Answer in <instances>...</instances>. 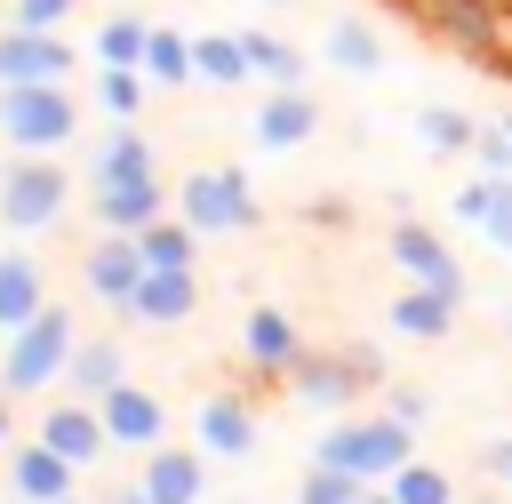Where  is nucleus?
Segmentation results:
<instances>
[{"instance_id":"17","label":"nucleus","mask_w":512,"mask_h":504,"mask_svg":"<svg viewBox=\"0 0 512 504\" xmlns=\"http://www.w3.org/2000/svg\"><path fill=\"white\" fill-rule=\"evenodd\" d=\"M40 440H48L56 456H72V464H96V456L112 448L104 408H96V400H80V392H72V400H56V408L40 416Z\"/></svg>"},{"instance_id":"22","label":"nucleus","mask_w":512,"mask_h":504,"mask_svg":"<svg viewBox=\"0 0 512 504\" xmlns=\"http://www.w3.org/2000/svg\"><path fill=\"white\" fill-rule=\"evenodd\" d=\"M144 488H152V504H200L208 496V464L192 456V448H144Z\"/></svg>"},{"instance_id":"8","label":"nucleus","mask_w":512,"mask_h":504,"mask_svg":"<svg viewBox=\"0 0 512 504\" xmlns=\"http://www.w3.org/2000/svg\"><path fill=\"white\" fill-rule=\"evenodd\" d=\"M248 136H256V152H304L320 136V96L304 80L296 88H264L256 112H248Z\"/></svg>"},{"instance_id":"16","label":"nucleus","mask_w":512,"mask_h":504,"mask_svg":"<svg viewBox=\"0 0 512 504\" xmlns=\"http://www.w3.org/2000/svg\"><path fill=\"white\" fill-rule=\"evenodd\" d=\"M96 408H104V432H112V448H160V440H168V408H160L144 384H112Z\"/></svg>"},{"instance_id":"2","label":"nucleus","mask_w":512,"mask_h":504,"mask_svg":"<svg viewBox=\"0 0 512 504\" xmlns=\"http://www.w3.org/2000/svg\"><path fill=\"white\" fill-rule=\"evenodd\" d=\"M176 216H184L200 240H232V232H256V224H264L256 184H248L240 160H208V168H192V176L176 184Z\"/></svg>"},{"instance_id":"39","label":"nucleus","mask_w":512,"mask_h":504,"mask_svg":"<svg viewBox=\"0 0 512 504\" xmlns=\"http://www.w3.org/2000/svg\"><path fill=\"white\" fill-rule=\"evenodd\" d=\"M112 504H152V488H144V480H120V488H112Z\"/></svg>"},{"instance_id":"45","label":"nucleus","mask_w":512,"mask_h":504,"mask_svg":"<svg viewBox=\"0 0 512 504\" xmlns=\"http://www.w3.org/2000/svg\"><path fill=\"white\" fill-rule=\"evenodd\" d=\"M0 24H8V0H0Z\"/></svg>"},{"instance_id":"47","label":"nucleus","mask_w":512,"mask_h":504,"mask_svg":"<svg viewBox=\"0 0 512 504\" xmlns=\"http://www.w3.org/2000/svg\"><path fill=\"white\" fill-rule=\"evenodd\" d=\"M504 320H512V312H504Z\"/></svg>"},{"instance_id":"13","label":"nucleus","mask_w":512,"mask_h":504,"mask_svg":"<svg viewBox=\"0 0 512 504\" xmlns=\"http://www.w3.org/2000/svg\"><path fill=\"white\" fill-rule=\"evenodd\" d=\"M240 360H248L256 376H280V384H288V368L304 360L296 320H288L280 304H248V320H240Z\"/></svg>"},{"instance_id":"35","label":"nucleus","mask_w":512,"mask_h":504,"mask_svg":"<svg viewBox=\"0 0 512 504\" xmlns=\"http://www.w3.org/2000/svg\"><path fill=\"white\" fill-rule=\"evenodd\" d=\"M80 16V0H8V24H24V32H64Z\"/></svg>"},{"instance_id":"12","label":"nucleus","mask_w":512,"mask_h":504,"mask_svg":"<svg viewBox=\"0 0 512 504\" xmlns=\"http://www.w3.org/2000/svg\"><path fill=\"white\" fill-rule=\"evenodd\" d=\"M192 312H200V264H176V272L152 264L128 296V320H144V328H184Z\"/></svg>"},{"instance_id":"41","label":"nucleus","mask_w":512,"mask_h":504,"mask_svg":"<svg viewBox=\"0 0 512 504\" xmlns=\"http://www.w3.org/2000/svg\"><path fill=\"white\" fill-rule=\"evenodd\" d=\"M0 456H8V400H0Z\"/></svg>"},{"instance_id":"37","label":"nucleus","mask_w":512,"mask_h":504,"mask_svg":"<svg viewBox=\"0 0 512 504\" xmlns=\"http://www.w3.org/2000/svg\"><path fill=\"white\" fill-rule=\"evenodd\" d=\"M384 416H400V424H424V416H432V400H424L416 384H392V392H384Z\"/></svg>"},{"instance_id":"29","label":"nucleus","mask_w":512,"mask_h":504,"mask_svg":"<svg viewBox=\"0 0 512 504\" xmlns=\"http://www.w3.org/2000/svg\"><path fill=\"white\" fill-rule=\"evenodd\" d=\"M152 96H160V88H152L144 64H96V112H104V120H144Z\"/></svg>"},{"instance_id":"9","label":"nucleus","mask_w":512,"mask_h":504,"mask_svg":"<svg viewBox=\"0 0 512 504\" xmlns=\"http://www.w3.org/2000/svg\"><path fill=\"white\" fill-rule=\"evenodd\" d=\"M384 256L416 280V288H440V296H464V264H456V248L432 232V224H416V216H400L392 232H384Z\"/></svg>"},{"instance_id":"26","label":"nucleus","mask_w":512,"mask_h":504,"mask_svg":"<svg viewBox=\"0 0 512 504\" xmlns=\"http://www.w3.org/2000/svg\"><path fill=\"white\" fill-rule=\"evenodd\" d=\"M112 384H128V352H120V336H80V344H72V368H64V392L104 400Z\"/></svg>"},{"instance_id":"44","label":"nucleus","mask_w":512,"mask_h":504,"mask_svg":"<svg viewBox=\"0 0 512 504\" xmlns=\"http://www.w3.org/2000/svg\"><path fill=\"white\" fill-rule=\"evenodd\" d=\"M472 504H496V496H472Z\"/></svg>"},{"instance_id":"19","label":"nucleus","mask_w":512,"mask_h":504,"mask_svg":"<svg viewBox=\"0 0 512 504\" xmlns=\"http://www.w3.org/2000/svg\"><path fill=\"white\" fill-rule=\"evenodd\" d=\"M144 176H160L152 136H144L136 120H112V136L88 152V184H144Z\"/></svg>"},{"instance_id":"15","label":"nucleus","mask_w":512,"mask_h":504,"mask_svg":"<svg viewBox=\"0 0 512 504\" xmlns=\"http://www.w3.org/2000/svg\"><path fill=\"white\" fill-rule=\"evenodd\" d=\"M88 216H96V232H144V224H160L168 216V192H160V176H144V184H88Z\"/></svg>"},{"instance_id":"4","label":"nucleus","mask_w":512,"mask_h":504,"mask_svg":"<svg viewBox=\"0 0 512 504\" xmlns=\"http://www.w3.org/2000/svg\"><path fill=\"white\" fill-rule=\"evenodd\" d=\"M416 16V32L464 64H488L504 72V0H400Z\"/></svg>"},{"instance_id":"1","label":"nucleus","mask_w":512,"mask_h":504,"mask_svg":"<svg viewBox=\"0 0 512 504\" xmlns=\"http://www.w3.org/2000/svg\"><path fill=\"white\" fill-rule=\"evenodd\" d=\"M64 216H72V168L56 152H16L0 168V224L32 240V232H56Z\"/></svg>"},{"instance_id":"27","label":"nucleus","mask_w":512,"mask_h":504,"mask_svg":"<svg viewBox=\"0 0 512 504\" xmlns=\"http://www.w3.org/2000/svg\"><path fill=\"white\" fill-rule=\"evenodd\" d=\"M480 128H488V120H472L464 104H416V144H424L432 160H472Z\"/></svg>"},{"instance_id":"33","label":"nucleus","mask_w":512,"mask_h":504,"mask_svg":"<svg viewBox=\"0 0 512 504\" xmlns=\"http://www.w3.org/2000/svg\"><path fill=\"white\" fill-rule=\"evenodd\" d=\"M384 488H392L400 504H456V480H448L440 464H416V456H408V464H400Z\"/></svg>"},{"instance_id":"40","label":"nucleus","mask_w":512,"mask_h":504,"mask_svg":"<svg viewBox=\"0 0 512 504\" xmlns=\"http://www.w3.org/2000/svg\"><path fill=\"white\" fill-rule=\"evenodd\" d=\"M360 504H400V496H392V488H368V496H360Z\"/></svg>"},{"instance_id":"14","label":"nucleus","mask_w":512,"mask_h":504,"mask_svg":"<svg viewBox=\"0 0 512 504\" xmlns=\"http://www.w3.org/2000/svg\"><path fill=\"white\" fill-rule=\"evenodd\" d=\"M192 440H200V456L240 464V456H256V408H248L240 392H208L200 416H192Z\"/></svg>"},{"instance_id":"7","label":"nucleus","mask_w":512,"mask_h":504,"mask_svg":"<svg viewBox=\"0 0 512 504\" xmlns=\"http://www.w3.org/2000/svg\"><path fill=\"white\" fill-rule=\"evenodd\" d=\"M376 376H384V368H376L368 344H344V352H312V344H304V360L288 368V392H296L304 408H344V400H360Z\"/></svg>"},{"instance_id":"6","label":"nucleus","mask_w":512,"mask_h":504,"mask_svg":"<svg viewBox=\"0 0 512 504\" xmlns=\"http://www.w3.org/2000/svg\"><path fill=\"white\" fill-rule=\"evenodd\" d=\"M408 456H416V424H400V416H344L320 432V464H344L368 488H384Z\"/></svg>"},{"instance_id":"11","label":"nucleus","mask_w":512,"mask_h":504,"mask_svg":"<svg viewBox=\"0 0 512 504\" xmlns=\"http://www.w3.org/2000/svg\"><path fill=\"white\" fill-rule=\"evenodd\" d=\"M32 80H72V40L0 24V88H32Z\"/></svg>"},{"instance_id":"3","label":"nucleus","mask_w":512,"mask_h":504,"mask_svg":"<svg viewBox=\"0 0 512 504\" xmlns=\"http://www.w3.org/2000/svg\"><path fill=\"white\" fill-rule=\"evenodd\" d=\"M0 144L8 152H72L80 144V96H72V80L0 88Z\"/></svg>"},{"instance_id":"5","label":"nucleus","mask_w":512,"mask_h":504,"mask_svg":"<svg viewBox=\"0 0 512 504\" xmlns=\"http://www.w3.org/2000/svg\"><path fill=\"white\" fill-rule=\"evenodd\" d=\"M72 344H80L72 312H64V304H40V312L8 336V352H0V392H48V384H64Z\"/></svg>"},{"instance_id":"46","label":"nucleus","mask_w":512,"mask_h":504,"mask_svg":"<svg viewBox=\"0 0 512 504\" xmlns=\"http://www.w3.org/2000/svg\"><path fill=\"white\" fill-rule=\"evenodd\" d=\"M64 504H80V496H64Z\"/></svg>"},{"instance_id":"21","label":"nucleus","mask_w":512,"mask_h":504,"mask_svg":"<svg viewBox=\"0 0 512 504\" xmlns=\"http://www.w3.org/2000/svg\"><path fill=\"white\" fill-rule=\"evenodd\" d=\"M320 64H336L344 80H384V32H368L360 16H336L320 32Z\"/></svg>"},{"instance_id":"28","label":"nucleus","mask_w":512,"mask_h":504,"mask_svg":"<svg viewBox=\"0 0 512 504\" xmlns=\"http://www.w3.org/2000/svg\"><path fill=\"white\" fill-rule=\"evenodd\" d=\"M240 48H248V72H256L264 88H296V80L312 72V56H304L288 32H240Z\"/></svg>"},{"instance_id":"23","label":"nucleus","mask_w":512,"mask_h":504,"mask_svg":"<svg viewBox=\"0 0 512 504\" xmlns=\"http://www.w3.org/2000/svg\"><path fill=\"white\" fill-rule=\"evenodd\" d=\"M40 304H56V296H48V272H40L24 248H0V336H16Z\"/></svg>"},{"instance_id":"43","label":"nucleus","mask_w":512,"mask_h":504,"mask_svg":"<svg viewBox=\"0 0 512 504\" xmlns=\"http://www.w3.org/2000/svg\"><path fill=\"white\" fill-rule=\"evenodd\" d=\"M264 8H296V0H264Z\"/></svg>"},{"instance_id":"30","label":"nucleus","mask_w":512,"mask_h":504,"mask_svg":"<svg viewBox=\"0 0 512 504\" xmlns=\"http://www.w3.org/2000/svg\"><path fill=\"white\" fill-rule=\"evenodd\" d=\"M144 72H152V88H160V96H176V88H200V80H192V32H176V24H152Z\"/></svg>"},{"instance_id":"18","label":"nucleus","mask_w":512,"mask_h":504,"mask_svg":"<svg viewBox=\"0 0 512 504\" xmlns=\"http://www.w3.org/2000/svg\"><path fill=\"white\" fill-rule=\"evenodd\" d=\"M72 480H80V464H72V456H56L40 432L8 456V488H16L24 504H64V496H72Z\"/></svg>"},{"instance_id":"20","label":"nucleus","mask_w":512,"mask_h":504,"mask_svg":"<svg viewBox=\"0 0 512 504\" xmlns=\"http://www.w3.org/2000/svg\"><path fill=\"white\" fill-rule=\"evenodd\" d=\"M456 224H472L488 248H504L512 256V176H472V184H456Z\"/></svg>"},{"instance_id":"24","label":"nucleus","mask_w":512,"mask_h":504,"mask_svg":"<svg viewBox=\"0 0 512 504\" xmlns=\"http://www.w3.org/2000/svg\"><path fill=\"white\" fill-rule=\"evenodd\" d=\"M192 80L200 88H216V96H240L256 72H248V48H240V32H192Z\"/></svg>"},{"instance_id":"10","label":"nucleus","mask_w":512,"mask_h":504,"mask_svg":"<svg viewBox=\"0 0 512 504\" xmlns=\"http://www.w3.org/2000/svg\"><path fill=\"white\" fill-rule=\"evenodd\" d=\"M144 272H152V264H144V248H136L128 232H96V248L80 256V280H88V296H96L104 312H128V296H136Z\"/></svg>"},{"instance_id":"31","label":"nucleus","mask_w":512,"mask_h":504,"mask_svg":"<svg viewBox=\"0 0 512 504\" xmlns=\"http://www.w3.org/2000/svg\"><path fill=\"white\" fill-rule=\"evenodd\" d=\"M136 248H144V264H160V272H176V264H200V232H192L184 216H160V224H144V232H136Z\"/></svg>"},{"instance_id":"36","label":"nucleus","mask_w":512,"mask_h":504,"mask_svg":"<svg viewBox=\"0 0 512 504\" xmlns=\"http://www.w3.org/2000/svg\"><path fill=\"white\" fill-rule=\"evenodd\" d=\"M472 168H480V176H512V136H504V120H488V128H480Z\"/></svg>"},{"instance_id":"48","label":"nucleus","mask_w":512,"mask_h":504,"mask_svg":"<svg viewBox=\"0 0 512 504\" xmlns=\"http://www.w3.org/2000/svg\"><path fill=\"white\" fill-rule=\"evenodd\" d=\"M504 8H512V0H504Z\"/></svg>"},{"instance_id":"25","label":"nucleus","mask_w":512,"mask_h":504,"mask_svg":"<svg viewBox=\"0 0 512 504\" xmlns=\"http://www.w3.org/2000/svg\"><path fill=\"white\" fill-rule=\"evenodd\" d=\"M456 304H464V296H440V288H416V280H408V288L384 304V328H392V336H416V344H432V336H448Z\"/></svg>"},{"instance_id":"42","label":"nucleus","mask_w":512,"mask_h":504,"mask_svg":"<svg viewBox=\"0 0 512 504\" xmlns=\"http://www.w3.org/2000/svg\"><path fill=\"white\" fill-rule=\"evenodd\" d=\"M504 136H512V104H504Z\"/></svg>"},{"instance_id":"32","label":"nucleus","mask_w":512,"mask_h":504,"mask_svg":"<svg viewBox=\"0 0 512 504\" xmlns=\"http://www.w3.org/2000/svg\"><path fill=\"white\" fill-rule=\"evenodd\" d=\"M144 48H152V16H104L96 24V64H144Z\"/></svg>"},{"instance_id":"34","label":"nucleus","mask_w":512,"mask_h":504,"mask_svg":"<svg viewBox=\"0 0 512 504\" xmlns=\"http://www.w3.org/2000/svg\"><path fill=\"white\" fill-rule=\"evenodd\" d=\"M360 496H368V480H352L344 464H320V456H312V472L296 480V504H360Z\"/></svg>"},{"instance_id":"38","label":"nucleus","mask_w":512,"mask_h":504,"mask_svg":"<svg viewBox=\"0 0 512 504\" xmlns=\"http://www.w3.org/2000/svg\"><path fill=\"white\" fill-rule=\"evenodd\" d=\"M480 472H488V480H512V440H488V448H480Z\"/></svg>"}]
</instances>
